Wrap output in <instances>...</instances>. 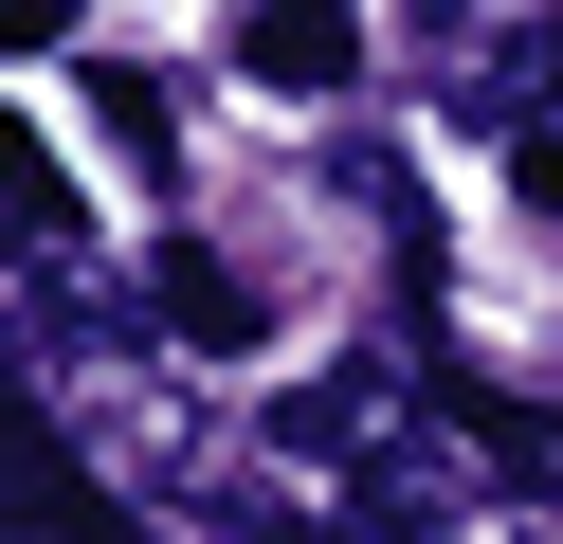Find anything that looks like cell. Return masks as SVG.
I'll list each match as a JSON object with an SVG mask.
<instances>
[{"label":"cell","instance_id":"obj_1","mask_svg":"<svg viewBox=\"0 0 563 544\" xmlns=\"http://www.w3.org/2000/svg\"><path fill=\"white\" fill-rule=\"evenodd\" d=\"M146 326H164V345H200V363H236V345H255V273H236V254H200V236H164L146 254Z\"/></svg>","mask_w":563,"mask_h":544},{"label":"cell","instance_id":"obj_2","mask_svg":"<svg viewBox=\"0 0 563 544\" xmlns=\"http://www.w3.org/2000/svg\"><path fill=\"white\" fill-rule=\"evenodd\" d=\"M273 454H309V471H364V454H400V381H382V363H328L309 399H273Z\"/></svg>","mask_w":563,"mask_h":544},{"label":"cell","instance_id":"obj_3","mask_svg":"<svg viewBox=\"0 0 563 544\" xmlns=\"http://www.w3.org/2000/svg\"><path fill=\"white\" fill-rule=\"evenodd\" d=\"M345 526H364V544H454V526H473V471H454V454H364V471H345Z\"/></svg>","mask_w":563,"mask_h":544},{"label":"cell","instance_id":"obj_4","mask_svg":"<svg viewBox=\"0 0 563 544\" xmlns=\"http://www.w3.org/2000/svg\"><path fill=\"white\" fill-rule=\"evenodd\" d=\"M545 91H563V19H509V0H490V19H473V55H454V109L527 127Z\"/></svg>","mask_w":563,"mask_h":544},{"label":"cell","instance_id":"obj_5","mask_svg":"<svg viewBox=\"0 0 563 544\" xmlns=\"http://www.w3.org/2000/svg\"><path fill=\"white\" fill-rule=\"evenodd\" d=\"M345 55H364L345 0H255V19H236V73H255V91H345Z\"/></svg>","mask_w":563,"mask_h":544},{"label":"cell","instance_id":"obj_6","mask_svg":"<svg viewBox=\"0 0 563 544\" xmlns=\"http://www.w3.org/2000/svg\"><path fill=\"white\" fill-rule=\"evenodd\" d=\"M91 109H110V145H128V164H146V181H183V109H164L146 73H110V91H91Z\"/></svg>","mask_w":563,"mask_h":544},{"label":"cell","instance_id":"obj_7","mask_svg":"<svg viewBox=\"0 0 563 544\" xmlns=\"http://www.w3.org/2000/svg\"><path fill=\"white\" fill-rule=\"evenodd\" d=\"M0 36H19V55H55V36H74V0H0Z\"/></svg>","mask_w":563,"mask_h":544},{"label":"cell","instance_id":"obj_8","mask_svg":"<svg viewBox=\"0 0 563 544\" xmlns=\"http://www.w3.org/2000/svg\"><path fill=\"white\" fill-rule=\"evenodd\" d=\"M437 19H490V0H437Z\"/></svg>","mask_w":563,"mask_h":544}]
</instances>
